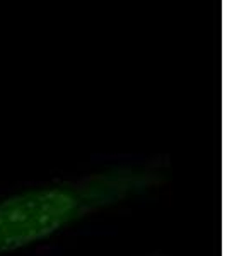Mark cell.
Masks as SVG:
<instances>
[{
	"instance_id": "6da1fadb",
	"label": "cell",
	"mask_w": 227,
	"mask_h": 256,
	"mask_svg": "<svg viewBox=\"0 0 227 256\" xmlns=\"http://www.w3.org/2000/svg\"><path fill=\"white\" fill-rule=\"evenodd\" d=\"M172 180L168 156L104 160L0 192V256L53 241L92 218L138 204Z\"/></svg>"
},
{
	"instance_id": "7a4b0ae2",
	"label": "cell",
	"mask_w": 227,
	"mask_h": 256,
	"mask_svg": "<svg viewBox=\"0 0 227 256\" xmlns=\"http://www.w3.org/2000/svg\"><path fill=\"white\" fill-rule=\"evenodd\" d=\"M138 256H169L168 253H162V251H150V253H144Z\"/></svg>"
}]
</instances>
